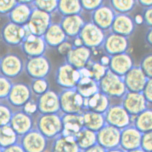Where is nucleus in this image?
<instances>
[{"label": "nucleus", "instance_id": "31", "mask_svg": "<svg viewBox=\"0 0 152 152\" xmlns=\"http://www.w3.org/2000/svg\"><path fill=\"white\" fill-rule=\"evenodd\" d=\"M82 115L84 127L95 132H97L107 124L104 114L86 110Z\"/></svg>", "mask_w": 152, "mask_h": 152}, {"label": "nucleus", "instance_id": "25", "mask_svg": "<svg viewBox=\"0 0 152 152\" xmlns=\"http://www.w3.org/2000/svg\"><path fill=\"white\" fill-rule=\"evenodd\" d=\"M142 134L133 124L124 128L121 130L119 147L125 152L140 148Z\"/></svg>", "mask_w": 152, "mask_h": 152}, {"label": "nucleus", "instance_id": "1", "mask_svg": "<svg viewBox=\"0 0 152 152\" xmlns=\"http://www.w3.org/2000/svg\"><path fill=\"white\" fill-rule=\"evenodd\" d=\"M34 128L48 140H53L62 133L61 113L54 114L37 113L34 117Z\"/></svg>", "mask_w": 152, "mask_h": 152}, {"label": "nucleus", "instance_id": "59", "mask_svg": "<svg viewBox=\"0 0 152 152\" xmlns=\"http://www.w3.org/2000/svg\"><path fill=\"white\" fill-rule=\"evenodd\" d=\"M126 152H145L142 149H141L140 148H139L137 149H133V150H131V151H127Z\"/></svg>", "mask_w": 152, "mask_h": 152}, {"label": "nucleus", "instance_id": "36", "mask_svg": "<svg viewBox=\"0 0 152 152\" xmlns=\"http://www.w3.org/2000/svg\"><path fill=\"white\" fill-rule=\"evenodd\" d=\"M18 138L9 124L0 127V147L2 149L17 143Z\"/></svg>", "mask_w": 152, "mask_h": 152}, {"label": "nucleus", "instance_id": "21", "mask_svg": "<svg viewBox=\"0 0 152 152\" xmlns=\"http://www.w3.org/2000/svg\"><path fill=\"white\" fill-rule=\"evenodd\" d=\"M116 14L109 4L104 3L91 12V22L104 31L110 30Z\"/></svg>", "mask_w": 152, "mask_h": 152}, {"label": "nucleus", "instance_id": "8", "mask_svg": "<svg viewBox=\"0 0 152 152\" xmlns=\"http://www.w3.org/2000/svg\"><path fill=\"white\" fill-rule=\"evenodd\" d=\"M52 23V15L34 8L25 26L28 34L42 37Z\"/></svg>", "mask_w": 152, "mask_h": 152}, {"label": "nucleus", "instance_id": "54", "mask_svg": "<svg viewBox=\"0 0 152 152\" xmlns=\"http://www.w3.org/2000/svg\"><path fill=\"white\" fill-rule=\"evenodd\" d=\"M145 41L147 44L152 46V28H148V30L147 31L145 36Z\"/></svg>", "mask_w": 152, "mask_h": 152}, {"label": "nucleus", "instance_id": "45", "mask_svg": "<svg viewBox=\"0 0 152 152\" xmlns=\"http://www.w3.org/2000/svg\"><path fill=\"white\" fill-rule=\"evenodd\" d=\"M82 10L93 12L104 3L103 1H80Z\"/></svg>", "mask_w": 152, "mask_h": 152}, {"label": "nucleus", "instance_id": "56", "mask_svg": "<svg viewBox=\"0 0 152 152\" xmlns=\"http://www.w3.org/2000/svg\"><path fill=\"white\" fill-rule=\"evenodd\" d=\"M99 62H101L102 65L108 67V65L109 62V56L106 55L105 56H102Z\"/></svg>", "mask_w": 152, "mask_h": 152}, {"label": "nucleus", "instance_id": "42", "mask_svg": "<svg viewBox=\"0 0 152 152\" xmlns=\"http://www.w3.org/2000/svg\"><path fill=\"white\" fill-rule=\"evenodd\" d=\"M12 85V80L0 74V101L6 100Z\"/></svg>", "mask_w": 152, "mask_h": 152}, {"label": "nucleus", "instance_id": "12", "mask_svg": "<svg viewBox=\"0 0 152 152\" xmlns=\"http://www.w3.org/2000/svg\"><path fill=\"white\" fill-rule=\"evenodd\" d=\"M106 123L121 130L132 124L133 118L121 104L111 105L104 113Z\"/></svg>", "mask_w": 152, "mask_h": 152}, {"label": "nucleus", "instance_id": "16", "mask_svg": "<svg viewBox=\"0 0 152 152\" xmlns=\"http://www.w3.org/2000/svg\"><path fill=\"white\" fill-rule=\"evenodd\" d=\"M97 134V143L106 150L113 149L120 146L121 130L106 124Z\"/></svg>", "mask_w": 152, "mask_h": 152}, {"label": "nucleus", "instance_id": "57", "mask_svg": "<svg viewBox=\"0 0 152 152\" xmlns=\"http://www.w3.org/2000/svg\"><path fill=\"white\" fill-rule=\"evenodd\" d=\"M134 22H135L136 25L137 24H142V17H141V15H137L134 18Z\"/></svg>", "mask_w": 152, "mask_h": 152}, {"label": "nucleus", "instance_id": "61", "mask_svg": "<svg viewBox=\"0 0 152 152\" xmlns=\"http://www.w3.org/2000/svg\"><path fill=\"white\" fill-rule=\"evenodd\" d=\"M0 61H1V57H0Z\"/></svg>", "mask_w": 152, "mask_h": 152}, {"label": "nucleus", "instance_id": "49", "mask_svg": "<svg viewBox=\"0 0 152 152\" xmlns=\"http://www.w3.org/2000/svg\"><path fill=\"white\" fill-rule=\"evenodd\" d=\"M141 17L142 19V24L148 28H152V7L144 9Z\"/></svg>", "mask_w": 152, "mask_h": 152}, {"label": "nucleus", "instance_id": "51", "mask_svg": "<svg viewBox=\"0 0 152 152\" xmlns=\"http://www.w3.org/2000/svg\"><path fill=\"white\" fill-rule=\"evenodd\" d=\"M2 152H26L18 143L8 147L2 149Z\"/></svg>", "mask_w": 152, "mask_h": 152}, {"label": "nucleus", "instance_id": "11", "mask_svg": "<svg viewBox=\"0 0 152 152\" xmlns=\"http://www.w3.org/2000/svg\"><path fill=\"white\" fill-rule=\"evenodd\" d=\"M80 78L79 70L66 62L59 66L55 74L56 85L62 89L75 88Z\"/></svg>", "mask_w": 152, "mask_h": 152}, {"label": "nucleus", "instance_id": "14", "mask_svg": "<svg viewBox=\"0 0 152 152\" xmlns=\"http://www.w3.org/2000/svg\"><path fill=\"white\" fill-rule=\"evenodd\" d=\"M121 99V105L133 118L150 108L142 93L127 91Z\"/></svg>", "mask_w": 152, "mask_h": 152}, {"label": "nucleus", "instance_id": "7", "mask_svg": "<svg viewBox=\"0 0 152 152\" xmlns=\"http://www.w3.org/2000/svg\"><path fill=\"white\" fill-rule=\"evenodd\" d=\"M25 62L15 53H8L1 58L0 74L9 79H16L24 71Z\"/></svg>", "mask_w": 152, "mask_h": 152}, {"label": "nucleus", "instance_id": "20", "mask_svg": "<svg viewBox=\"0 0 152 152\" xmlns=\"http://www.w3.org/2000/svg\"><path fill=\"white\" fill-rule=\"evenodd\" d=\"M148 79L139 66H134L123 77L127 91L142 93Z\"/></svg>", "mask_w": 152, "mask_h": 152}, {"label": "nucleus", "instance_id": "34", "mask_svg": "<svg viewBox=\"0 0 152 152\" xmlns=\"http://www.w3.org/2000/svg\"><path fill=\"white\" fill-rule=\"evenodd\" d=\"M75 139L82 152L97 144V134L96 132L84 127L76 134Z\"/></svg>", "mask_w": 152, "mask_h": 152}, {"label": "nucleus", "instance_id": "48", "mask_svg": "<svg viewBox=\"0 0 152 152\" xmlns=\"http://www.w3.org/2000/svg\"><path fill=\"white\" fill-rule=\"evenodd\" d=\"M22 110L28 115L35 116L38 113L36 101L33 98L24 105Z\"/></svg>", "mask_w": 152, "mask_h": 152}, {"label": "nucleus", "instance_id": "41", "mask_svg": "<svg viewBox=\"0 0 152 152\" xmlns=\"http://www.w3.org/2000/svg\"><path fill=\"white\" fill-rule=\"evenodd\" d=\"M14 111L5 100L0 101V127L9 124Z\"/></svg>", "mask_w": 152, "mask_h": 152}, {"label": "nucleus", "instance_id": "15", "mask_svg": "<svg viewBox=\"0 0 152 152\" xmlns=\"http://www.w3.org/2000/svg\"><path fill=\"white\" fill-rule=\"evenodd\" d=\"M38 113L54 114L60 112L59 93L55 90L49 89L39 96L36 99Z\"/></svg>", "mask_w": 152, "mask_h": 152}, {"label": "nucleus", "instance_id": "52", "mask_svg": "<svg viewBox=\"0 0 152 152\" xmlns=\"http://www.w3.org/2000/svg\"><path fill=\"white\" fill-rule=\"evenodd\" d=\"M107 150L99 144H95L93 146L90 147L87 149H85L82 152H106Z\"/></svg>", "mask_w": 152, "mask_h": 152}, {"label": "nucleus", "instance_id": "55", "mask_svg": "<svg viewBox=\"0 0 152 152\" xmlns=\"http://www.w3.org/2000/svg\"><path fill=\"white\" fill-rule=\"evenodd\" d=\"M72 42L73 43L74 47H75V48L81 47V46H83V43L82 42V40L80 38V37L79 36L75 37V38L73 39V40L72 41Z\"/></svg>", "mask_w": 152, "mask_h": 152}, {"label": "nucleus", "instance_id": "30", "mask_svg": "<svg viewBox=\"0 0 152 152\" xmlns=\"http://www.w3.org/2000/svg\"><path fill=\"white\" fill-rule=\"evenodd\" d=\"M51 152H82L74 137L62 134L52 140Z\"/></svg>", "mask_w": 152, "mask_h": 152}, {"label": "nucleus", "instance_id": "46", "mask_svg": "<svg viewBox=\"0 0 152 152\" xmlns=\"http://www.w3.org/2000/svg\"><path fill=\"white\" fill-rule=\"evenodd\" d=\"M152 132L142 134L140 148L145 152H152Z\"/></svg>", "mask_w": 152, "mask_h": 152}, {"label": "nucleus", "instance_id": "4", "mask_svg": "<svg viewBox=\"0 0 152 152\" xmlns=\"http://www.w3.org/2000/svg\"><path fill=\"white\" fill-rule=\"evenodd\" d=\"M30 85L25 82L13 83L11 90L6 99V102L13 110H21L33 98Z\"/></svg>", "mask_w": 152, "mask_h": 152}, {"label": "nucleus", "instance_id": "39", "mask_svg": "<svg viewBox=\"0 0 152 152\" xmlns=\"http://www.w3.org/2000/svg\"><path fill=\"white\" fill-rule=\"evenodd\" d=\"M30 88L33 95L39 96L48 91L50 88V83L47 79L32 80Z\"/></svg>", "mask_w": 152, "mask_h": 152}, {"label": "nucleus", "instance_id": "43", "mask_svg": "<svg viewBox=\"0 0 152 152\" xmlns=\"http://www.w3.org/2000/svg\"><path fill=\"white\" fill-rule=\"evenodd\" d=\"M141 70L145 75L148 78L152 79V54H148L142 58L140 66Z\"/></svg>", "mask_w": 152, "mask_h": 152}, {"label": "nucleus", "instance_id": "23", "mask_svg": "<svg viewBox=\"0 0 152 152\" xmlns=\"http://www.w3.org/2000/svg\"><path fill=\"white\" fill-rule=\"evenodd\" d=\"M92 55L93 51L84 46L74 47L65 57V62L80 70L86 67L91 60Z\"/></svg>", "mask_w": 152, "mask_h": 152}, {"label": "nucleus", "instance_id": "58", "mask_svg": "<svg viewBox=\"0 0 152 152\" xmlns=\"http://www.w3.org/2000/svg\"><path fill=\"white\" fill-rule=\"evenodd\" d=\"M106 152H126L123 149H121L120 147L115 148H113V149H109V150H107Z\"/></svg>", "mask_w": 152, "mask_h": 152}, {"label": "nucleus", "instance_id": "47", "mask_svg": "<svg viewBox=\"0 0 152 152\" xmlns=\"http://www.w3.org/2000/svg\"><path fill=\"white\" fill-rule=\"evenodd\" d=\"M73 48L74 46L72 41L68 39L61 44L56 49L61 56L66 57Z\"/></svg>", "mask_w": 152, "mask_h": 152}, {"label": "nucleus", "instance_id": "32", "mask_svg": "<svg viewBox=\"0 0 152 152\" xmlns=\"http://www.w3.org/2000/svg\"><path fill=\"white\" fill-rule=\"evenodd\" d=\"M75 88L85 99H89L99 91V83L90 77H81Z\"/></svg>", "mask_w": 152, "mask_h": 152}, {"label": "nucleus", "instance_id": "28", "mask_svg": "<svg viewBox=\"0 0 152 152\" xmlns=\"http://www.w3.org/2000/svg\"><path fill=\"white\" fill-rule=\"evenodd\" d=\"M48 48H56L68 39L59 23H52L42 36Z\"/></svg>", "mask_w": 152, "mask_h": 152}, {"label": "nucleus", "instance_id": "10", "mask_svg": "<svg viewBox=\"0 0 152 152\" xmlns=\"http://www.w3.org/2000/svg\"><path fill=\"white\" fill-rule=\"evenodd\" d=\"M48 139L36 128L19 137L17 143L26 152H45L48 147Z\"/></svg>", "mask_w": 152, "mask_h": 152}, {"label": "nucleus", "instance_id": "19", "mask_svg": "<svg viewBox=\"0 0 152 152\" xmlns=\"http://www.w3.org/2000/svg\"><path fill=\"white\" fill-rule=\"evenodd\" d=\"M134 64V60L132 55L126 52L109 56L108 68L113 73L124 77L135 66Z\"/></svg>", "mask_w": 152, "mask_h": 152}, {"label": "nucleus", "instance_id": "24", "mask_svg": "<svg viewBox=\"0 0 152 152\" xmlns=\"http://www.w3.org/2000/svg\"><path fill=\"white\" fill-rule=\"evenodd\" d=\"M32 3V1H18L7 17L9 21L19 26H26L34 8Z\"/></svg>", "mask_w": 152, "mask_h": 152}, {"label": "nucleus", "instance_id": "38", "mask_svg": "<svg viewBox=\"0 0 152 152\" xmlns=\"http://www.w3.org/2000/svg\"><path fill=\"white\" fill-rule=\"evenodd\" d=\"M109 5L116 14H129L135 8L136 1H110Z\"/></svg>", "mask_w": 152, "mask_h": 152}, {"label": "nucleus", "instance_id": "35", "mask_svg": "<svg viewBox=\"0 0 152 152\" xmlns=\"http://www.w3.org/2000/svg\"><path fill=\"white\" fill-rule=\"evenodd\" d=\"M82 11L80 1H59L57 11L62 17L80 14Z\"/></svg>", "mask_w": 152, "mask_h": 152}, {"label": "nucleus", "instance_id": "6", "mask_svg": "<svg viewBox=\"0 0 152 152\" xmlns=\"http://www.w3.org/2000/svg\"><path fill=\"white\" fill-rule=\"evenodd\" d=\"M52 63L45 55L28 58L25 62L24 71L32 80L46 79L51 73Z\"/></svg>", "mask_w": 152, "mask_h": 152}, {"label": "nucleus", "instance_id": "27", "mask_svg": "<svg viewBox=\"0 0 152 152\" xmlns=\"http://www.w3.org/2000/svg\"><path fill=\"white\" fill-rule=\"evenodd\" d=\"M62 131L61 134L74 137L84 128L82 114L61 113Z\"/></svg>", "mask_w": 152, "mask_h": 152}, {"label": "nucleus", "instance_id": "44", "mask_svg": "<svg viewBox=\"0 0 152 152\" xmlns=\"http://www.w3.org/2000/svg\"><path fill=\"white\" fill-rule=\"evenodd\" d=\"M17 3L18 1H0V16L8 17Z\"/></svg>", "mask_w": 152, "mask_h": 152}, {"label": "nucleus", "instance_id": "2", "mask_svg": "<svg viewBox=\"0 0 152 152\" xmlns=\"http://www.w3.org/2000/svg\"><path fill=\"white\" fill-rule=\"evenodd\" d=\"M60 112L66 114H82L86 110V99L75 88L62 89L59 93Z\"/></svg>", "mask_w": 152, "mask_h": 152}, {"label": "nucleus", "instance_id": "17", "mask_svg": "<svg viewBox=\"0 0 152 152\" xmlns=\"http://www.w3.org/2000/svg\"><path fill=\"white\" fill-rule=\"evenodd\" d=\"M23 53L28 58L45 55L48 46L43 37L28 34L20 46Z\"/></svg>", "mask_w": 152, "mask_h": 152}, {"label": "nucleus", "instance_id": "3", "mask_svg": "<svg viewBox=\"0 0 152 152\" xmlns=\"http://www.w3.org/2000/svg\"><path fill=\"white\" fill-rule=\"evenodd\" d=\"M99 91L110 98H122L127 91L123 77L117 75L109 69L98 82Z\"/></svg>", "mask_w": 152, "mask_h": 152}, {"label": "nucleus", "instance_id": "26", "mask_svg": "<svg viewBox=\"0 0 152 152\" xmlns=\"http://www.w3.org/2000/svg\"><path fill=\"white\" fill-rule=\"evenodd\" d=\"M86 23L85 18L80 14L62 17L59 24L68 38L74 39L79 36Z\"/></svg>", "mask_w": 152, "mask_h": 152}, {"label": "nucleus", "instance_id": "40", "mask_svg": "<svg viewBox=\"0 0 152 152\" xmlns=\"http://www.w3.org/2000/svg\"><path fill=\"white\" fill-rule=\"evenodd\" d=\"M59 1H32L34 8L52 15L57 11Z\"/></svg>", "mask_w": 152, "mask_h": 152}, {"label": "nucleus", "instance_id": "9", "mask_svg": "<svg viewBox=\"0 0 152 152\" xmlns=\"http://www.w3.org/2000/svg\"><path fill=\"white\" fill-rule=\"evenodd\" d=\"M28 34L25 26H19L9 21L2 26L0 37L3 43L9 47H19Z\"/></svg>", "mask_w": 152, "mask_h": 152}, {"label": "nucleus", "instance_id": "60", "mask_svg": "<svg viewBox=\"0 0 152 152\" xmlns=\"http://www.w3.org/2000/svg\"><path fill=\"white\" fill-rule=\"evenodd\" d=\"M2 149H2V148L0 147V152H2Z\"/></svg>", "mask_w": 152, "mask_h": 152}, {"label": "nucleus", "instance_id": "13", "mask_svg": "<svg viewBox=\"0 0 152 152\" xmlns=\"http://www.w3.org/2000/svg\"><path fill=\"white\" fill-rule=\"evenodd\" d=\"M130 45L129 38L110 32L107 34L102 48L106 56H111L127 52Z\"/></svg>", "mask_w": 152, "mask_h": 152}, {"label": "nucleus", "instance_id": "37", "mask_svg": "<svg viewBox=\"0 0 152 152\" xmlns=\"http://www.w3.org/2000/svg\"><path fill=\"white\" fill-rule=\"evenodd\" d=\"M86 68L90 73V77L95 81L99 82L106 74L109 68L102 65L99 61L91 60L87 64Z\"/></svg>", "mask_w": 152, "mask_h": 152}, {"label": "nucleus", "instance_id": "53", "mask_svg": "<svg viewBox=\"0 0 152 152\" xmlns=\"http://www.w3.org/2000/svg\"><path fill=\"white\" fill-rule=\"evenodd\" d=\"M137 4H138L144 9L152 7V1H136Z\"/></svg>", "mask_w": 152, "mask_h": 152}, {"label": "nucleus", "instance_id": "50", "mask_svg": "<svg viewBox=\"0 0 152 152\" xmlns=\"http://www.w3.org/2000/svg\"><path fill=\"white\" fill-rule=\"evenodd\" d=\"M142 94L148 103L151 105L152 102V79H149L147 82L146 85L145 86L144 89L142 91Z\"/></svg>", "mask_w": 152, "mask_h": 152}, {"label": "nucleus", "instance_id": "33", "mask_svg": "<svg viewBox=\"0 0 152 152\" xmlns=\"http://www.w3.org/2000/svg\"><path fill=\"white\" fill-rule=\"evenodd\" d=\"M132 124L141 133L152 132V109L148 108L133 117Z\"/></svg>", "mask_w": 152, "mask_h": 152}, {"label": "nucleus", "instance_id": "29", "mask_svg": "<svg viewBox=\"0 0 152 152\" xmlns=\"http://www.w3.org/2000/svg\"><path fill=\"white\" fill-rule=\"evenodd\" d=\"M111 105L110 97L99 91L89 99H86V110L104 114Z\"/></svg>", "mask_w": 152, "mask_h": 152}, {"label": "nucleus", "instance_id": "5", "mask_svg": "<svg viewBox=\"0 0 152 152\" xmlns=\"http://www.w3.org/2000/svg\"><path fill=\"white\" fill-rule=\"evenodd\" d=\"M107 34L91 21L86 22L82 28L79 37L83 45L91 50L102 48Z\"/></svg>", "mask_w": 152, "mask_h": 152}, {"label": "nucleus", "instance_id": "22", "mask_svg": "<svg viewBox=\"0 0 152 152\" xmlns=\"http://www.w3.org/2000/svg\"><path fill=\"white\" fill-rule=\"evenodd\" d=\"M136 24L134 18L129 14H116L110 31L124 37L129 38L134 32Z\"/></svg>", "mask_w": 152, "mask_h": 152}, {"label": "nucleus", "instance_id": "18", "mask_svg": "<svg viewBox=\"0 0 152 152\" xmlns=\"http://www.w3.org/2000/svg\"><path fill=\"white\" fill-rule=\"evenodd\" d=\"M34 117L28 115L22 109L15 110L9 125L16 134L21 137L34 128Z\"/></svg>", "mask_w": 152, "mask_h": 152}]
</instances>
